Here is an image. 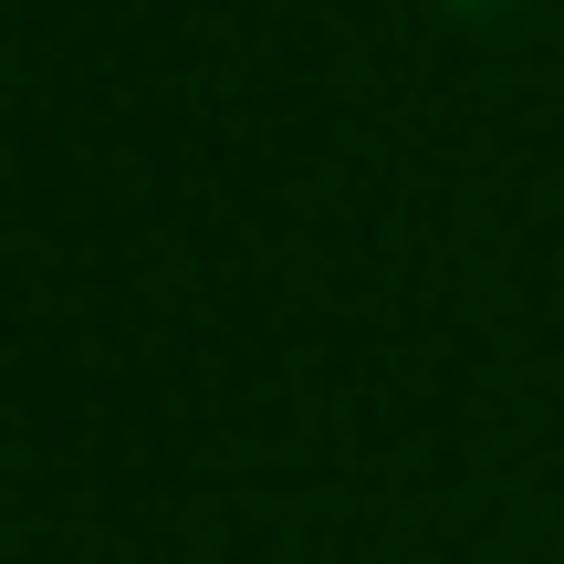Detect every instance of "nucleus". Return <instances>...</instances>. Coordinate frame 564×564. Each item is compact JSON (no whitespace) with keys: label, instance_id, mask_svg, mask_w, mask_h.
Returning <instances> with one entry per match:
<instances>
[{"label":"nucleus","instance_id":"nucleus-1","mask_svg":"<svg viewBox=\"0 0 564 564\" xmlns=\"http://www.w3.org/2000/svg\"><path fill=\"white\" fill-rule=\"evenodd\" d=\"M460 11H481V0H460Z\"/></svg>","mask_w":564,"mask_h":564}]
</instances>
